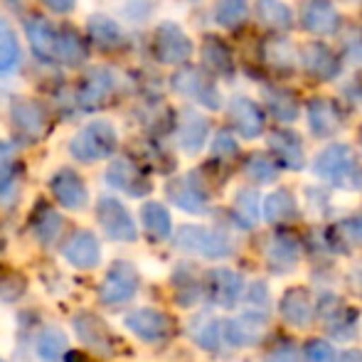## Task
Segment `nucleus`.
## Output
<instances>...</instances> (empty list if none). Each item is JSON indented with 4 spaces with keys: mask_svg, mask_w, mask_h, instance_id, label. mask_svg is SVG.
<instances>
[{
    "mask_svg": "<svg viewBox=\"0 0 362 362\" xmlns=\"http://www.w3.org/2000/svg\"><path fill=\"white\" fill-rule=\"evenodd\" d=\"M234 215H237L239 224L252 227L259 219V195L254 190H242L234 200Z\"/></svg>",
    "mask_w": 362,
    "mask_h": 362,
    "instance_id": "42",
    "label": "nucleus"
},
{
    "mask_svg": "<svg viewBox=\"0 0 362 362\" xmlns=\"http://www.w3.org/2000/svg\"><path fill=\"white\" fill-rule=\"evenodd\" d=\"M296 200L288 190H276L264 200V217L269 222L279 224V222H288V219L296 217Z\"/></svg>",
    "mask_w": 362,
    "mask_h": 362,
    "instance_id": "35",
    "label": "nucleus"
},
{
    "mask_svg": "<svg viewBox=\"0 0 362 362\" xmlns=\"http://www.w3.org/2000/svg\"><path fill=\"white\" fill-rule=\"evenodd\" d=\"M296 259H298V244H296V239L284 232L274 234L267 249L269 267H272L274 272H288L296 264Z\"/></svg>",
    "mask_w": 362,
    "mask_h": 362,
    "instance_id": "26",
    "label": "nucleus"
},
{
    "mask_svg": "<svg viewBox=\"0 0 362 362\" xmlns=\"http://www.w3.org/2000/svg\"><path fill=\"white\" fill-rule=\"evenodd\" d=\"M212 151H215V156H234L237 153V144L232 141V136L229 134H217V139H215V146H212Z\"/></svg>",
    "mask_w": 362,
    "mask_h": 362,
    "instance_id": "47",
    "label": "nucleus"
},
{
    "mask_svg": "<svg viewBox=\"0 0 362 362\" xmlns=\"http://www.w3.org/2000/svg\"><path fill=\"white\" fill-rule=\"evenodd\" d=\"M20 64V42L15 30L5 18H0V74L15 72Z\"/></svg>",
    "mask_w": 362,
    "mask_h": 362,
    "instance_id": "34",
    "label": "nucleus"
},
{
    "mask_svg": "<svg viewBox=\"0 0 362 362\" xmlns=\"http://www.w3.org/2000/svg\"><path fill=\"white\" fill-rule=\"evenodd\" d=\"M10 119H13L15 134L23 141H28V144L40 141L45 136V131H47V114H45L42 106L35 104V101H28V99L15 101L13 109H10Z\"/></svg>",
    "mask_w": 362,
    "mask_h": 362,
    "instance_id": "9",
    "label": "nucleus"
},
{
    "mask_svg": "<svg viewBox=\"0 0 362 362\" xmlns=\"http://www.w3.org/2000/svg\"><path fill=\"white\" fill-rule=\"evenodd\" d=\"M25 35L30 40V47L42 62H54L57 59V42H59V30L52 28L45 18H30L25 23Z\"/></svg>",
    "mask_w": 362,
    "mask_h": 362,
    "instance_id": "16",
    "label": "nucleus"
},
{
    "mask_svg": "<svg viewBox=\"0 0 362 362\" xmlns=\"http://www.w3.org/2000/svg\"><path fill=\"white\" fill-rule=\"evenodd\" d=\"M106 182L116 190L126 192L131 197H144L151 192V180L141 173L139 165H134V160L129 158H116L106 170Z\"/></svg>",
    "mask_w": 362,
    "mask_h": 362,
    "instance_id": "11",
    "label": "nucleus"
},
{
    "mask_svg": "<svg viewBox=\"0 0 362 362\" xmlns=\"http://www.w3.org/2000/svg\"><path fill=\"white\" fill-rule=\"evenodd\" d=\"M89 37L99 49H116L124 42V30L106 15H91L89 18Z\"/></svg>",
    "mask_w": 362,
    "mask_h": 362,
    "instance_id": "29",
    "label": "nucleus"
},
{
    "mask_svg": "<svg viewBox=\"0 0 362 362\" xmlns=\"http://www.w3.org/2000/svg\"><path fill=\"white\" fill-rule=\"evenodd\" d=\"M64 259L76 269H94L101 259L99 239L86 229L72 234V239L64 244Z\"/></svg>",
    "mask_w": 362,
    "mask_h": 362,
    "instance_id": "21",
    "label": "nucleus"
},
{
    "mask_svg": "<svg viewBox=\"0 0 362 362\" xmlns=\"http://www.w3.org/2000/svg\"><path fill=\"white\" fill-rule=\"evenodd\" d=\"M168 197L173 200V205H177L185 212H192V215H200L207 207V192L202 190V185L195 180V175L175 177V180L168 185Z\"/></svg>",
    "mask_w": 362,
    "mask_h": 362,
    "instance_id": "17",
    "label": "nucleus"
},
{
    "mask_svg": "<svg viewBox=\"0 0 362 362\" xmlns=\"http://www.w3.org/2000/svg\"><path fill=\"white\" fill-rule=\"evenodd\" d=\"M119 134L109 121H91L69 141V153L81 163H96L114 156Z\"/></svg>",
    "mask_w": 362,
    "mask_h": 362,
    "instance_id": "2",
    "label": "nucleus"
},
{
    "mask_svg": "<svg viewBox=\"0 0 362 362\" xmlns=\"http://www.w3.org/2000/svg\"><path fill=\"white\" fill-rule=\"evenodd\" d=\"M247 175L252 177L254 182H262V185H267V182H274L279 175V168L276 163L272 160V158L262 156V153H254L252 158L247 160Z\"/></svg>",
    "mask_w": 362,
    "mask_h": 362,
    "instance_id": "40",
    "label": "nucleus"
},
{
    "mask_svg": "<svg viewBox=\"0 0 362 362\" xmlns=\"http://www.w3.org/2000/svg\"><path fill=\"white\" fill-rule=\"evenodd\" d=\"M49 190H52L54 200L67 210H84L89 202V192H86L84 180L79 177V173H74L72 168H62L49 177Z\"/></svg>",
    "mask_w": 362,
    "mask_h": 362,
    "instance_id": "10",
    "label": "nucleus"
},
{
    "mask_svg": "<svg viewBox=\"0 0 362 362\" xmlns=\"http://www.w3.org/2000/svg\"><path fill=\"white\" fill-rule=\"evenodd\" d=\"M224 330L219 328V323L210 315H197L190 323V335L197 345H202L205 350H217L219 338H222Z\"/></svg>",
    "mask_w": 362,
    "mask_h": 362,
    "instance_id": "38",
    "label": "nucleus"
},
{
    "mask_svg": "<svg viewBox=\"0 0 362 362\" xmlns=\"http://www.w3.org/2000/svg\"><path fill=\"white\" fill-rule=\"evenodd\" d=\"M153 54L163 64H182L190 59L192 42L180 25L160 23L153 33Z\"/></svg>",
    "mask_w": 362,
    "mask_h": 362,
    "instance_id": "3",
    "label": "nucleus"
},
{
    "mask_svg": "<svg viewBox=\"0 0 362 362\" xmlns=\"http://www.w3.org/2000/svg\"><path fill=\"white\" fill-rule=\"evenodd\" d=\"M0 362H3V360H0Z\"/></svg>",
    "mask_w": 362,
    "mask_h": 362,
    "instance_id": "51",
    "label": "nucleus"
},
{
    "mask_svg": "<svg viewBox=\"0 0 362 362\" xmlns=\"http://www.w3.org/2000/svg\"><path fill=\"white\" fill-rule=\"evenodd\" d=\"M111 91H114V74L104 67H94L81 79L76 99H79V106L84 111H96L106 104Z\"/></svg>",
    "mask_w": 362,
    "mask_h": 362,
    "instance_id": "14",
    "label": "nucleus"
},
{
    "mask_svg": "<svg viewBox=\"0 0 362 362\" xmlns=\"http://www.w3.org/2000/svg\"><path fill=\"white\" fill-rule=\"evenodd\" d=\"M45 5H47L52 13H59V15H64V13H69V10H74V5H76V0H42Z\"/></svg>",
    "mask_w": 362,
    "mask_h": 362,
    "instance_id": "48",
    "label": "nucleus"
},
{
    "mask_svg": "<svg viewBox=\"0 0 362 362\" xmlns=\"http://www.w3.org/2000/svg\"><path fill=\"white\" fill-rule=\"evenodd\" d=\"M318 177L343 190H360L362 187V165L355 151L345 144H333L318 153L313 163Z\"/></svg>",
    "mask_w": 362,
    "mask_h": 362,
    "instance_id": "1",
    "label": "nucleus"
},
{
    "mask_svg": "<svg viewBox=\"0 0 362 362\" xmlns=\"http://www.w3.org/2000/svg\"><path fill=\"white\" fill-rule=\"evenodd\" d=\"M74 333L86 348L96 350L99 355H111L114 353V335L106 328V323L94 313H79L72 320Z\"/></svg>",
    "mask_w": 362,
    "mask_h": 362,
    "instance_id": "13",
    "label": "nucleus"
},
{
    "mask_svg": "<svg viewBox=\"0 0 362 362\" xmlns=\"http://www.w3.org/2000/svg\"><path fill=\"white\" fill-rule=\"evenodd\" d=\"M141 219H144V227H146V232L151 239L163 242V239L170 237L173 222H170V215H168V210L163 205H158V202H148V205H144Z\"/></svg>",
    "mask_w": 362,
    "mask_h": 362,
    "instance_id": "33",
    "label": "nucleus"
},
{
    "mask_svg": "<svg viewBox=\"0 0 362 362\" xmlns=\"http://www.w3.org/2000/svg\"><path fill=\"white\" fill-rule=\"evenodd\" d=\"M281 315L291 325H308L313 318V305L303 288H288L281 298Z\"/></svg>",
    "mask_w": 362,
    "mask_h": 362,
    "instance_id": "27",
    "label": "nucleus"
},
{
    "mask_svg": "<svg viewBox=\"0 0 362 362\" xmlns=\"http://www.w3.org/2000/svg\"><path fill=\"white\" fill-rule=\"evenodd\" d=\"M264 362H300V350L293 343L284 340V343H276L269 350Z\"/></svg>",
    "mask_w": 362,
    "mask_h": 362,
    "instance_id": "45",
    "label": "nucleus"
},
{
    "mask_svg": "<svg viewBox=\"0 0 362 362\" xmlns=\"http://www.w3.org/2000/svg\"><path fill=\"white\" fill-rule=\"evenodd\" d=\"M305 111H308L310 131L315 136H320V139H328V136H333L340 129V119L328 99H310Z\"/></svg>",
    "mask_w": 362,
    "mask_h": 362,
    "instance_id": "25",
    "label": "nucleus"
},
{
    "mask_svg": "<svg viewBox=\"0 0 362 362\" xmlns=\"http://www.w3.org/2000/svg\"><path fill=\"white\" fill-rule=\"evenodd\" d=\"M62 232V215L47 202H40L37 210L33 212V234L42 244H52Z\"/></svg>",
    "mask_w": 362,
    "mask_h": 362,
    "instance_id": "28",
    "label": "nucleus"
},
{
    "mask_svg": "<svg viewBox=\"0 0 362 362\" xmlns=\"http://www.w3.org/2000/svg\"><path fill=\"white\" fill-rule=\"evenodd\" d=\"M320 318L325 320V325H328V330H330L333 338L350 340L355 335V323H358L355 310H350L348 305H343L340 300H335L333 296L323 298V303H320Z\"/></svg>",
    "mask_w": 362,
    "mask_h": 362,
    "instance_id": "19",
    "label": "nucleus"
},
{
    "mask_svg": "<svg viewBox=\"0 0 362 362\" xmlns=\"http://www.w3.org/2000/svg\"><path fill=\"white\" fill-rule=\"evenodd\" d=\"M207 293L217 305H234L242 296V276L229 269H215L207 276Z\"/></svg>",
    "mask_w": 362,
    "mask_h": 362,
    "instance_id": "22",
    "label": "nucleus"
},
{
    "mask_svg": "<svg viewBox=\"0 0 362 362\" xmlns=\"http://www.w3.org/2000/svg\"><path fill=\"white\" fill-rule=\"evenodd\" d=\"M175 286H177V303H182V305L195 303V300L200 298V293H202L200 284L192 279L190 272H185V267H182V272H177Z\"/></svg>",
    "mask_w": 362,
    "mask_h": 362,
    "instance_id": "43",
    "label": "nucleus"
},
{
    "mask_svg": "<svg viewBox=\"0 0 362 362\" xmlns=\"http://www.w3.org/2000/svg\"><path fill=\"white\" fill-rule=\"evenodd\" d=\"M25 281L18 274H0V300H13L23 293Z\"/></svg>",
    "mask_w": 362,
    "mask_h": 362,
    "instance_id": "46",
    "label": "nucleus"
},
{
    "mask_svg": "<svg viewBox=\"0 0 362 362\" xmlns=\"http://www.w3.org/2000/svg\"><path fill=\"white\" fill-rule=\"evenodd\" d=\"M303 362H335V350L323 340H310L303 348Z\"/></svg>",
    "mask_w": 362,
    "mask_h": 362,
    "instance_id": "44",
    "label": "nucleus"
},
{
    "mask_svg": "<svg viewBox=\"0 0 362 362\" xmlns=\"http://www.w3.org/2000/svg\"><path fill=\"white\" fill-rule=\"evenodd\" d=\"M229 116H232L234 129L242 139H257L264 129V114L252 99L247 96H234L229 104Z\"/></svg>",
    "mask_w": 362,
    "mask_h": 362,
    "instance_id": "18",
    "label": "nucleus"
},
{
    "mask_svg": "<svg viewBox=\"0 0 362 362\" xmlns=\"http://www.w3.org/2000/svg\"><path fill=\"white\" fill-rule=\"evenodd\" d=\"M360 144H362V134H360Z\"/></svg>",
    "mask_w": 362,
    "mask_h": 362,
    "instance_id": "50",
    "label": "nucleus"
},
{
    "mask_svg": "<svg viewBox=\"0 0 362 362\" xmlns=\"http://www.w3.org/2000/svg\"><path fill=\"white\" fill-rule=\"evenodd\" d=\"M126 328L146 343H163V340L170 338L173 320L156 308H139L126 315Z\"/></svg>",
    "mask_w": 362,
    "mask_h": 362,
    "instance_id": "8",
    "label": "nucleus"
},
{
    "mask_svg": "<svg viewBox=\"0 0 362 362\" xmlns=\"http://www.w3.org/2000/svg\"><path fill=\"white\" fill-rule=\"evenodd\" d=\"M262 325H264V315L254 313V310H247L239 318L224 323V338L232 345H254L262 335Z\"/></svg>",
    "mask_w": 362,
    "mask_h": 362,
    "instance_id": "23",
    "label": "nucleus"
},
{
    "mask_svg": "<svg viewBox=\"0 0 362 362\" xmlns=\"http://www.w3.org/2000/svg\"><path fill=\"white\" fill-rule=\"evenodd\" d=\"M338 362H362V350H348V353L340 355Z\"/></svg>",
    "mask_w": 362,
    "mask_h": 362,
    "instance_id": "49",
    "label": "nucleus"
},
{
    "mask_svg": "<svg viewBox=\"0 0 362 362\" xmlns=\"http://www.w3.org/2000/svg\"><path fill=\"white\" fill-rule=\"evenodd\" d=\"M249 13L247 0H217L215 3V20L222 28H237L244 23Z\"/></svg>",
    "mask_w": 362,
    "mask_h": 362,
    "instance_id": "39",
    "label": "nucleus"
},
{
    "mask_svg": "<svg viewBox=\"0 0 362 362\" xmlns=\"http://www.w3.org/2000/svg\"><path fill=\"white\" fill-rule=\"evenodd\" d=\"M96 219H99L106 237H111L114 242H134L139 237L134 217L116 197H101L96 202Z\"/></svg>",
    "mask_w": 362,
    "mask_h": 362,
    "instance_id": "6",
    "label": "nucleus"
},
{
    "mask_svg": "<svg viewBox=\"0 0 362 362\" xmlns=\"http://www.w3.org/2000/svg\"><path fill=\"white\" fill-rule=\"evenodd\" d=\"M257 18L262 25L274 30H288L293 25V13L281 0H259L257 3Z\"/></svg>",
    "mask_w": 362,
    "mask_h": 362,
    "instance_id": "32",
    "label": "nucleus"
},
{
    "mask_svg": "<svg viewBox=\"0 0 362 362\" xmlns=\"http://www.w3.org/2000/svg\"><path fill=\"white\" fill-rule=\"evenodd\" d=\"M269 146L276 153L279 163L291 168V170H298L303 168V144L293 131H274L269 136Z\"/></svg>",
    "mask_w": 362,
    "mask_h": 362,
    "instance_id": "24",
    "label": "nucleus"
},
{
    "mask_svg": "<svg viewBox=\"0 0 362 362\" xmlns=\"http://www.w3.org/2000/svg\"><path fill=\"white\" fill-rule=\"evenodd\" d=\"M202 62L217 74H224L229 76L234 72V64H232V54L229 49L219 42L217 37H207V42L202 45Z\"/></svg>",
    "mask_w": 362,
    "mask_h": 362,
    "instance_id": "37",
    "label": "nucleus"
},
{
    "mask_svg": "<svg viewBox=\"0 0 362 362\" xmlns=\"http://www.w3.org/2000/svg\"><path fill=\"white\" fill-rule=\"evenodd\" d=\"M264 101H267L269 111L276 116L279 121H296L298 119V104H296L293 94L286 89H264Z\"/></svg>",
    "mask_w": 362,
    "mask_h": 362,
    "instance_id": "36",
    "label": "nucleus"
},
{
    "mask_svg": "<svg viewBox=\"0 0 362 362\" xmlns=\"http://www.w3.org/2000/svg\"><path fill=\"white\" fill-rule=\"evenodd\" d=\"M175 247L182 252H192V254H202V257L219 259L227 257L232 252V244L227 242V237H222L219 232L205 227H182L175 234Z\"/></svg>",
    "mask_w": 362,
    "mask_h": 362,
    "instance_id": "4",
    "label": "nucleus"
},
{
    "mask_svg": "<svg viewBox=\"0 0 362 362\" xmlns=\"http://www.w3.org/2000/svg\"><path fill=\"white\" fill-rule=\"evenodd\" d=\"M136 288H139V274L131 264L126 262H116L111 264V269L106 272L104 284H101V303L106 305H121L129 303L134 298Z\"/></svg>",
    "mask_w": 362,
    "mask_h": 362,
    "instance_id": "7",
    "label": "nucleus"
},
{
    "mask_svg": "<svg viewBox=\"0 0 362 362\" xmlns=\"http://www.w3.org/2000/svg\"><path fill=\"white\" fill-rule=\"evenodd\" d=\"M303 57V67L313 79L318 81H330L340 74V59L335 57V52L323 42H310L300 52Z\"/></svg>",
    "mask_w": 362,
    "mask_h": 362,
    "instance_id": "15",
    "label": "nucleus"
},
{
    "mask_svg": "<svg viewBox=\"0 0 362 362\" xmlns=\"http://www.w3.org/2000/svg\"><path fill=\"white\" fill-rule=\"evenodd\" d=\"M210 134V124H207L205 116H200L195 109H182L180 124H177V144L185 153H197L202 151Z\"/></svg>",
    "mask_w": 362,
    "mask_h": 362,
    "instance_id": "20",
    "label": "nucleus"
},
{
    "mask_svg": "<svg viewBox=\"0 0 362 362\" xmlns=\"http://www.w3.org/2000/svg\"><path fill=\"white\" fill-rule=\"evenodd\" d=\"M300 25L318 37H328L338 33L340 15L330 0H305L300 8Z\"/></svg>",
    "mask_w": 362,
    "mask_h": 362,
    "instance_id": "12",
    "label": "nucleus"
},
{
    "mask_svg": "<svg viewBox=\"0 0 362 362\" xmlns=\"http://www.w3.org/2000/svg\"><path fill=\"white\" fill-rule=\"evenodd\" d=\"M173 89L212 111H217L219 106H222V96H219L215 81L207 79V76L195 67H185V69H180V72H175V76H173Z\"/></svg>",
    "mask_w": 362,
    "mask_h": 362,
    "instance_id": "5",
    "label": "nucleus"
},
{
    "mask_svg": "<svg viewBox=\"0 0 362 362\" xmlns=\"http://www.w3.org/2000/svg\"><path fill=\"white\" fill-rule=\"evenodd\" d=\"M37 358L42 362H64V358H67V335L59 328H45L37 335Z\"/></svg>",
    "mask_w": 362,
    "mask_h": 362,
    "instance_id": "31",
    "label": "nucleus"
},
{
    "mask_svg": "<svg viewBox=\"0 0 362 362\" xmlns=\"http://www.w3.org/2000/svg\"><path fill=\"white\" fill-rule=\"evenodd\" d=\"M89 57V49H86L84 40L79 37V33L72 28H62L59 30V42H57V59L69 67H76L84 59Z\"/></svg>",
    "mask_w": 362,
    "mask_h": 362,
    "instance_id": "30",
    "label": "nucleus"
},
{
    "mask_svg": "<svg viewBox=\"0 0 362 362\" xmlns=\"http://www.w3.org/2000/svg\"><path fill=\"white\" fill-rule=\"evenodd\" d=\"M15 168H18V163H15L13 146L5 144V141H0V197H5V195L13 192Z\"/></svg>",
    "mask_w": 362,
    "mask_h": 362,
    "instance_id": "41",
    "label": "nucleus"
}]
</instances>
